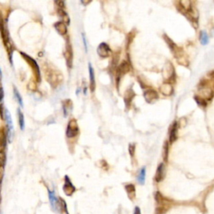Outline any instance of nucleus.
I'll list each match as a JSON object with an SVG mask.
<instances>
[{
    "instance_id": "1",
    "label": "nucleus",
    "mask_w": 214,
    "mask_h": 214,
    "mask_svg": "<svg viewBox=\"0 0 214 214\" xmlns=\"http://www.w3.org/2000/svg\"><path fill=\"white\" fill-rule=\"evenodd\" d=\"M45 77L47 79L48 82L54 88L57 87L63 80L62 75L55 69L51 68L49 66L45 69Z\"/></svg>"
},
{
    "instance_id": "2",
    "label": "nucleus",
    "mask_w": 214,
    "mask_h": 214,
    "mask_svg": "<svg viewBox=\"0 0 214 214\" xmlns=\"http://www.w3.org/2000/svg\"><path fill=\"white\" fill-rule=\"evenodd\" d=\"M48 193H49L50 203V206H51L53 211L55 212V213H62V209H61V204H60V198L56 197L54 192L53 191L48 190Z\"/></svg>"
},
{
    "instance_id": "3",
    "label": "nucleus",
    "mask_w": 214,
    "mask_h": 214,
    "mask_svg": "<svg viewBox=\"0 0 214 214\" xmlns=\"http://www.w3.org/2000/svg\"><path fill=\"white\" fill-rule=\"evenodd\" d=\"M20 54L23 56V58H24L26 62L31 66V68L33 69V72L34 73V75H35V76L37 78L38 81H40V72H39V65H38L37 62L33 58H31L30 56L27 55L25 53L21 52Z\"/></svg>"
},
{
    "instance_id": "4",
    "label": "nucleus",
    "mask_w": 214,
    "mask_h": 214,
    "mask_svg": "<svg viewBox=\"0 0 214 214\" xmlns=\"http://www.w3.org/2000/svg\"><path fill=\"white\" fill-rule=\"evenodd\" d=\"M162 75L164 79L167 81H171L174 79L175 76V69L171 62L166 63L162 70Z\"/></svg>"
},
{
    "instance_id": "5",
    "label": "nucleus",
    "mask_w": 214,
    "mask_h": 214,
    "mask_svg": "<svg viewBox=\"0 0 214 214\" xmlns=\"http://www.w3.org/2000/svg\"><path fill=\"white\" fill-rule=\"evenodd\" d=\"M63 191L65 192V194L68 197H71L76 191L75 187L72 184L70 179L69 178L68 176L65 177V184L63 186Z\"/></svg>"
},
{
    "instance_id": "6",
    "label": "nucleus",
    "mask_w": 214,
    "mask_h": 214,
    "mask_svg": "<svg viewBox=\"0 0 214 214\" xmlns=\"http://www.w3.org/2000/svg\"><path fill=\"white\" fill-rule=\"evenodd\" d=\"M79 132V128H78V124L75 120H71L68 124L67 126V130H66V136L69 138L76 137Z\"/></svg>"
},
{
    "instance_id": "7",
    "label": "nucleus",
    "mask_w": 214,
    "mask_h": 214,
    "mask_svg": "<svg viewBox=\"0 0 214 214\" xmlns=\"http://www.w3.org/2000/svg\"><path fill=\"white\" fill-rule=\"evenodd\" d=\"M97 54L101 58H107L111 55V50L108 44L105 43H101L97 48Z\"/></svg>"
},
{
    "instance_id": "8",
    "label": "nucleus",
    "mask_w": 214,
    "mask_h": 214,
    "mask_svg": "<svg viewBox=\"0 0 214 214\" xmlns=\"http://www.w3.org/2000/svg\"><path fill=\"white\" fill-rule=\"evenodd\" d=\"M4 117L7 120V125H8V135H9V141H12L13 137H14V126H13V121L11 119V116L9 115L8 110L5 111V114H4Z\"/></svg>"
},
{
    "instance_id": "9",
    "label": "nucleus",
    "mask_w": 214,
    "mask_h": 214,
    "mask_svg": "<svg viewBox=\"0 0 214 214\" xmlns=\"http://www.w3.org/2000/svg\"><path fill=\"white\" fill-rule=\"evenodd\" d=\"M144 97H145V100L146 101V102L152 103L158 99V94L154 90L149 89V90H147L145 91Z\"/></svg>"
},
{
    "instance_id": "10",
    "label": "nucleus",
    "mask_w": 214,
    "mask_h": 214,
    "mask_svg": "<svg viewBox=\"0 0 214 214\" xmlns=\"http://www.w3.org/2000/svg\"><path fill=\"white\" fill-rule=\"evenodd\" d=\"M201 94H202V98L204 99L205 101H211L213 97L214 94L212 89L207 86H203L201 88Z\"/></svg>"
},
{
    "instance_id": "11",
    "label": "nucleus",
    "mask_w": 214,
    "mask_h": 214,
    "mask_svg": "<svg viewBox=\"0 0 214 214\" xmlns=\"http://www.w3.org/2000/svg\"><path fill=\"white\" fill-rule=\"evenodd\" d=\"M165 174H166V171H165V165L163 163H161L156 170V173L155 176V180L156 182H160L164 179L165 177Z\"/></svg>"
},
{
    "instance_id": "12",
    "label": "nucleus",
    "mask_w": 214,
    "mask_h": 214,
    "mask_svg": "<svg viewBox=\"0 0 214 214\" xmlns=\"http://www.w3.org/2000/svg\"><path fill=\"white\" fill-rule=\"evenodd\" d=\"M130 70V65H129L128 62L126 61H123L120 65L118 67V69H117V72H118V81L120 80V78L121 75L126 74Z\"/></svg>"
},
{
    "instance_id": "13",
    "label": "nucleus",
    "mask_w": 214,
    "mask_h": 214,
    "mask_svg": "<svg viewBox=\"0 0 214 214\" xmlns=\"http://www.w3.org/2000/svg\"><path fill=\"white\" fill-rule=\"evenodd\" d=\"M160 91L164 95L170 96L173 93V87L170 83H164L160 87Z\"/></svg>"
},
{
    "instance_id": "14",
    "label": "nucleus",
    "mask_w": 214,
    "mask_h": 214,
    "mask_svg": "<svg viewBox=\"0 0 214 214\" xmlns=\"http://www.w3.org/2000/svg\"><path fill=\"white\" fill-rule=\"evenodd\" d=\"M54 28L56 29V31L60 34V35H65V34H67V25L63 23L62 21L60 22H57L55 24H54Z\"/></svg>"
},
{
    "instance_id": "15",
    "label": "nucleus",
    "mask_w": 214,
    "mask_h": 214,
    "mask_svg": "<svg viewBox=\"0 0 214 214\" xmlns=\"http://www.w3.org/2000/svg\"><path fill=\"white\" fill-rule=\"evenodd\" d=\"M89 73H90V90L94 91L95 88V78H94V69L91 66V64H89Z\"/></svg>"
},
{
    "instance_id": "16",
    "label": "nucleus",
    "mask_w": 214,
    "mask_h": 214,
    "mask_svg": "<svg viewBox=\"0 0 214 214\" xmlns=\"http://www.w3.org/2000/svg\"><path fill=\"white\" fill-rule=\"evenodd\" d=\"M177 136V123L174 122L172 126H171V130H170V136H169L170 143H173L176 141Z\"/></svg>"
},
{
    "instance_id": "17",
    "label": "nucleus",
    "mask_w": 214,
    "mask_h": 214,
    "mask_svg": "<svg viewBox=\"0 0 214 214\" xmlns=\"http://www.w3.org/2000/svg\"><path fill=\"white\" fill-rule=\"evenodd\" d=\"M65 60L67 62V65L70 68L72 66V59H73V56H72V50H71V47L67 43L66 45V50L65 52Z\"/></svg>"
},
{
    "instance_id": "18",
    "label": "nucleus",
    "mask_w": 214,
    "mask_h": 214,
    "mask_svg": "<svg viewBox=\"0 0 214 214\" xmlns=\"http://www.w3.org/2000/svg\"><path fill=\"white\" fill-rule=\"evenodd\" d=\"M125 189L128 194L130 199H132L133 197H135V194H136V188L133 184H127L125 186Z\"/></svg>"
},
{
    "instance_id": "19",
    "label": "nucleus",
    "mask_w": 214,
    "mask_h": 214,
    "mask_svg": "<svg viewBox=\"0 0 214 214\" xmlns=\"http://www.w3.org/2000/svg\"><path fill=\"white\" fill-rule=\"evenodd\" d=\"M134 96H135V92L131 89H129L128 90H126L125 94V102L127 106H129V105L130 104Z\"/></svg>"
},
{
    "instance_id": "20",
    "label": "nucleus",
    "mask_w": 214,
    "mask_h": 214,
    "mask_svg": "<svg viewBox=\"0 0 214 214\" xmlns=\"http://www.w3.org/2000/svg\"><path fill=\"white\" fill-rule=\"evenodd\" d=\"M58 15L63 20V23H65L66 25L69 24V18L68 14L63 9H58Z\"/></svg>"
},
{
    "instance_id": "21",
    "label": "nucleus",
    "mask_w": 214,
    "mask_h": 214,
    "mask_svg": "<svg viewBox=\"0 0 214 214\" xmlns=\"http://www.w3.org/2000/svg\"><path fill=\"white\" fill-rule=\"evenodd\" d=\"M145 179H146V168L145 167H142L140 170V171H139V174H138V177H137V180H138V182L141 185H143L145 183Z\"/></svg>"
},
{
    "instance_id": "22",
    "label": "nucleus",
    "mask_w": 214,
    "mask_h": 214,
    "mask_svg": "<svg viewBox=\"0 0 214 214\" xmlns=\"http://www.w3.org/2000/svg\"><path fill=\"white\" fill-rule=\"evenodd\" d=\"M164 39H165V41H166V43H167V45L169 46V48H170V50H171V51L173 52L175 50H176V48L177 47V45H176V43H174L172 40H171V39L167 36V35H164Z\"/></svg>"
},
{
    "instance_id": "23",
    "label": "nucleus",
    "mask_w": 214,
    "mask_h": 214,
    "mask_svg": "<svg viewBox=\"0 0 214 214\" xmlns=\"http://www.w3.org/2000/svg\"><path fill=\"white\" fill-rule=\"evenodd\" d=\"M180 5L181 9H183L185 11L189 12L192 9V3L189 0H182L180 2Z\"/></svg>"
},
{
    "instance_id": "24",
    "label": "nucleus",
    "mask_w": 214,
    "mask_h": 214,
    "mask_svg": "<svg viewBox=\"0 0 214 214\" xmlns=\"http://www.w3.org/2000/svg\"><path fill=\"white\" fill-rule=\"evenodd\" d=\"M63 110L65 113V116H67L68 112L71 110V101L69 100H66V101H65L63 105Z\"/></svg>"
},
{
    "instance_id": "25",
    "label": "nucleus",
    "mask_w": 214,
    "mask_h": 214,
    "mask_svg": "<svg viewBox=\"0 0 214 214\" xmlns=\"http://www.w3.org/2000/svg\"><path fill=\"white\" fill-rule=\"evenodd\" d=\"M18 122H19V126L21 130H24V115L21 112L19 109H18Z\"/></svg>"
},
{
    "instance_id": "26",
    "label": "nucleus",
    "mask_w": 214,
    "mask_h": 214,
    "mask_svg": "<svg viewBox=\"0 0 214 214\" xmlns=\"http://www.w3.org/2000/svg\"><path fill=\"white\" fill-rule=\"evenodd\" d=\"M200 42L202 43L203 45H205L208 43V37L207 34L204 31H202L200 33Z\"/></svg>"
},
{
    "instance_id": "27",
    "label": "nucleus",
    "mask_w": 214,
    "mask_h": 214,
    "mask_svg": "<svg viewBox=\"0 0 214 214\" xmlns=\"http://www.w3.org/2000/svg\"><path fill=\"white\" fill-rule=\"evenodd\" d=\"M163 159L165 162H167V158H168V142L166 141L164 143V146H163Z\"/></svg>"
},
{
    "instance_id": "28",
    "label": "nucleus",
    "mask_w": 214,
    "mask_h": 214,
    "mask_svg": "<svg viewBox=\"0 0 214 214\" xmlns=\"http://www.w3.org/2000/svg\"><path fill=\"white\" fill-rule=\"evenodd\" d=\"M6 146V134L3 130H1L0 133V146L4 147Z\"/></svg>"
},
{
    "instance_id": "29",
    "label": "nucleus",
    "mask_w": 214,
    "mask_h": 214,
    "mask_svg": "<svg viewBox=\"0 0 214 214\" xmlns=\"http://www.w3.org/2000/svg\"><path fill=\"white\" fill-rule=\"evenodd\" d=\"M6 162V154L3 151L0 150V166L3 167Z\"/></svg>"
},
{
    "instance_id": "30",
    "label": "nucleus",
    "mask_w": 214,
    "mask_h": 214,
    "mask_svg": "<svg viewBox=\"0 0 214 214\" xmlns=\"http://www.w3.org/2000/svg\"><path fill=\"white\" fill-rule=\"evenodd\" d=\"M60 204H61V209H62V213H65V214H69L68 212V208H67V205H66V202H65V201L63 199V198H61L60 197Z\"/></svg>"
},
{
    "instance_id": "31",
    "label": "nucleus",
    "mask_w": 214,
    "mask_h": 214,
    "mask_svg": "<svg viewBox=\"0 0 214 214\" xmlns=\"http://www.w3.org/2000/svg\"><path fill=\"white\" fill-rule=\"evenodd\" d=\"M194 99H195V101H196V102L199 105H201V106H203V107H205L206 105H207V103H206V101L204 99H202V97H200V96H197L196 95L195 97H194Z\"/></svg>"
},
{
    "instance_id": "32",
    "label": "nucleus",
    "mask_w": 214,
    "mask_h": 214,
    "mask_svg": "<svg viewBox=\"0 0 214 214\" xmlns=\"http://www.w3.org/2000/svg\"><path fill=\"white\" fill-rule=\"evenodd\" d=\"M14 95H15V97H16V99H17L18 102L19 103V105H20V106H23V101H22V97L20 96V94L18 93V91L17 90H16V88L14 87Z\"/></svg>"
},
{
    "instance_id": "33",
    "label": "nucleus",
    "mask_w": 214,
    "mask_h": 214,
    "mask_svg": "<svg viewBox=\"0 0 214 214\" xmlns=\"http://www.w3.org/2000/svg\"><path fill=\"white\" fill-rule=\"evenodd\" d=\"M155 198H156V201L158 202V203H162V201H163V197L162 195L159 192H156V195H155Z\"/></svg>"
},
{
    "instance_id": "34",
    "label": "nucleus",
    "mask_w": 214,
    "mask_h": 214,
    "mask_svg": "<svg viewBox=\"0 0 214 214\" xmlns=\"http://www.w3.org/2000/svg\"><path fill=\"white\" fill-rule=\"evenodd\" d=\"M135 149H136L135 145L130 144V145L129 146V152H130V155L131 156H133L134 154H135Z\"/></svg>"
},
{
    "instance_id": "35",
    "label": "nucleus",
    "mask_w": 214,
    "mask_h": 214,
    "mask_svg": "<svg viewBox=\"0 0 214 214\" xmlns=\"http://www.w3.org/2000/svg\"><path fill=\"white\" fill-rule=\"evenodd\" d=\"M133 214H141V209L139 207H136L135 209H134V213Z\"/></svg>"
},
{
    "instance_id": "36",
    "label": "nucleus",
    "mask_w": 214,
    "mask_h": 214,
    "mask_svg": "<svg viewBox=\"0 0 214 214\" xmlns=\"http://www.w3.org/2000/svg\"><path fill=\"white\" fill-rule=\"evenodd\" d=\"M3 167L0 166V182H1V181H2V179H3Z\"/></svg>"
},
{
    "instance_id": "37",
    "label": "nucleus",
    "mask_w": 214,
    "mask_h": 214,
    "mask_svg": "<svg viewBox=\"0 0 214 214\" xmlns=\"http://www.w3.org/2000/svg\"><path fill=\"white\" fill-rule=\"evenodd\" d=\"M3 88L0 87V101L3 100Z\"/></svg>"
},
{
    "instance_id": "38",
    "label": "nucleus",
    "mask_w": 214,
    "mask_h": 214,
    "mask_svg": "<svg viewBox=\"0 0 214 214\" xmlns=\"http://www.w3.org/2000/svg\"><path fill=\"white\" fill-rule=\"evenodd\" d=\"M56 3L60 5V8H63L65 6V3L62 2V1H58V2H56Z\"/></svg>"
},
{
    "instance_id": "39",
    "label": "nucleus",
    "mask_w": 214,
    "mask_h": 214,
    "mask_svg": "<svg viewBox=\"0 0 214 214\" xmlns=\"http://www.w3.org/2000/svg\"><path fill=\"white\" fill-rule=\"evenodd\" d=\"M83 41H84V43H85V46H86V50H87V44H86V39H85V36L83 35Z\"/></svg>"
}]
</instances>
